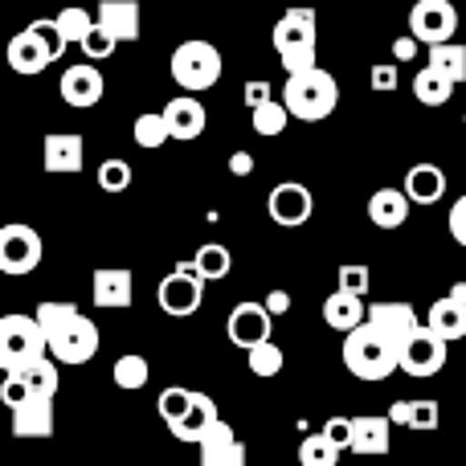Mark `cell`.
<instances>
[{
	"label": "cell",
	"mask_w": 466,
	"mask_h": 466,
	"mask_svg": "<svg viewBox=\"0 0 466 466\" xmlns=\"http://www.w3.org/2000/svg\"><path fill=\"white\" fill-rule=\"evenodd\" d=\"M229 266H233V254H229V249H226V246H218V241H209V246L197 249L193 270L201 274L205 282H213V279H226Z\"/></svg>",
	"instance_id": "34"
},
{
	"label": "cell",
	"mask_w": 466,
	"mask_h": 466,
	"mask_svg": "<svg viewBox=\"0 0 466 466\" xmlns=\"http://www.w3.org/2000/svg\"><path fill=\"white\" fill-rule=\"evenodd\" d=\"M451 95H454V82L446 78V74H438L434 66L413 74V98H418L421 106H446Z\"/></svg>",
	"instance_id": "29"
},
{
	"label": "cell",
	"mask_w": 466,
	"mask_h": 466,
	"mask_svg": "<svg viewBox=\"0 0 466 466\" xmlns=\"http://www.w3.org/2000/svg\"><path fill=\"white\" fill-rule=\"evenodd\" d=\"M62 364L54 360V356H41V360H33V364H25L16 377H25L29 380V389H33V397H46V401H54L57 397V385H62Z\"/></svg>",
	"instance_id": "30"
},
{
	"label": "cell",
	"mask_w": 466,
	"mask_h": 466,
	"mask_svg": "<svg viewBox=\"0 0 466 466\" xmlns=\"http://www.w3.org/2000/svg\"><path fill=\"white\" fill-rule=\"evenodd\" d=\"M193 389H180V385H172V389H164L160 397H156V410H160V418L168 421V430L177 426V421H185V413L193 410Z\"/></svg>",
	"instance_id": "36"
},
{
	"label": "cell",
	"mask_w": 466,
	"mask_h": 466,
	"mask_svg": "<svg viewBox=\"0 0 466 466\" xmlns=\"http://www.w3.org/2000/svg\"><path fill=\"white\" fill-rule=\"evenodd\" d=\"M33 315L46 328L49 356L57 364H86L98 352V328L74 303H37Z\"/></svg>",
	"instance_id": "1"
},
{
	"label": "cell",
	"mask_w": 466,
	"mask_h": 466,
	"mask_svg": "<svg viewBox=\"0 0 466 466\" xmlns=\"http://www.w3.org/2000/svg\"><path fill=\"white\" fill-rule=\"evenodd\" d=\"M266 209H270L274 226H282V229L307 226V221H311V213H315L311 188L299 185V180H282V185L270 188V201H266Z\"/></svg>",
	"instance_id": "12"
},
{
	"label": "cell",
	"mask_w": 466,
	"mask_h": 466,
	"mask_svg": "<svg viewBox=\"0 0 466 466\" xmlns=\"http://www.w3.org/2000/svg\"><path fill=\"white\" fill-rule=\"evenodd\" d=\"M389 418H393V426L405 430H438L442 410H438V401H397L389 410Z\"/></svg>",
	"instance_id": "28"
},
{
	"label": "cell",
	"mask_w": 466,
	"mask_h": 466,
	"mask_svg": "<svg viewBox=\"0 0 466 466\" xmlns=\"http://www.w3.org/2000/svg\"><path fill=\"white\" fill-rule=\"evenodd\" d=\"M37 5H49V0H37Z\"/></svg>",
	"instance_id": "51"
},
{
	"label": "cell",
	"mask_w": 466,
	"mask_h": 466,
	"mask_svg": "<svg viewBox=\"0 0 466 466\" xmlns=\"http://www.w3.org/2000/svg\"><path fill=\"white\" fill-rule=\"evenodd\" d=\"M66 46L70 41L62 37V29H57V16L54 21H33L25 25L21 33H16L13 41H8V66H13L16 74H41L49 62H57V57L66 54Z\"/></svg>",
	"instance_id": "5"
},
{
	"label": "cell",
	"mask_w": 466,
	"mask_h": 466,
	"mask_svg": "<svg viewBox=\"0 0 466 466\" xmlns=\"http://www.w3.org/2000/svg\"><path fill=\"white\" fill-rule=\"evenodd\" d=\"M49 356L46 328L37 323V315H5L0 319V369L21 372L25 364Z\"/></svg>",
	"instance_id": "7"
},
{
	"label": "cell",
	"mask_w": 466,
	"mask_h": 466,
	"mask_svg": "<svg viewBox=\"0 0 466 466\" xmlns=\"http://www.w3.org/2000/svg\"><path fill=\"white\" fill-rule=\"evenodd\" d=\"M246 364H249V372L254 377H279L282 372V364H287V356H282V348L274 344V339H266V344H254L246 352Z\"/></svg>",
	"instance_id": "35"
},
{
	"label": "cell",
	"mask_w": 466,
	"mask_h": 466,
	"mask_svg": "<svg viewBox=\"0 0 466 466\" xmlns=\"http://www.w3.org/2000/svg\"><path fill=\"white\" fill-rule=\"evenodd\" d=\"M221 70H226V62H221V49L213 41L193 37L172 49V82L180 90H188V95H201V90L218 86Z\"/></svg>",
	"instance_id": "6"
},
{
	"label": "cell",
	"mask_w": 466,
	"mask_h": 466,
	"mask_svg": "<svg viewBox=\"0 0 466 466\" xmlns=\"http://www.w3.org/2000/svg\"><path fill=\"white\" fill-rule=\"evenodd\" d=\"M115 46H119V37H115L111 29H103V25H95V29L82 37V54H86V62H106V57L115 54Z\"/></svg>",
	"instance_id": "40"
},
{
	"label": "cell",
	"mask_w": 466,
	"mask_h": 466,
	"mask_svg": "<svg viewBox=\"0 0 466 466\" xmlns=\"http://www.w3.org/2000/svg\"><path fill=\"white\" fill-rule=\"evenodd\" d=\"M344 369L356 380H385V377H393V369H401V352L364 319L344 339Z\"/></svg>",
	"instance_id": "3"
},
{
	"label": "cell",
	"mask_w": 466,
	"mask_h": 466,
	"mask_svg": "<svg viewBox=\"0 0 466 466\" xmlns=\"http://www.w3.org/2000/svg\"><path fill=\"white\" fill-rule=\"evenodd\" d=\"M57 90H62L66 106H78V111H86V106H95L98 98H103L106 82H103V74H98L95 62H78V66H70V70L62 74Z\"/></svg>",
	"instance_id": "15"
},
{
	"label": "cell",
	"mask_w": 466,
	"mask_h": 466,
	"mask_svg": "<svg viewBox=\"0 0 466 466\" xmlns=\"http://www.w3.org/2000/svg\"><path fill=\"white\" fill-rule=\"evenodd\" d=\"M201 466H246V446L233 438L229 421H218L201 438Z\"/></svg>",
	"instance_id": "19"
},
{
	"label": "cell",
	"mask_w": 466,
	"mask_h": 466,
	"mask_svg": "<svg viewBox=\"0 0 466 466\" xmlns=\"http://www.w3.org/2000/svg\"><path fill=\"white\" fill-rule=\"evenodd\" d=\"M164 119H168L172 127V139H197L205 131V123H209V115H205L201 98L197 95H177L168 106H164Z\"/></svg>",
	"instance_id": "18"
},
{
	"label": "cell",
	"mask_w": 466,
	"mask_h": 466,
	"mask_svg": "<svg viewBox=\"0 0 466 466\" xmlns=\"http://www.w3.org/2000/svg\"><path fill=\"white\" fill-rule=\"evenodd\" d=\"M131 136H136V144L139 147H147V152H152V147H164L172 139V127H168V119H164V111L156 115V111H144L136 119V127H131Z\"/></svg>",
	"instance_id": "33"
},
{
	"label": "cell",
	"mask_w": 466,
	"mask_h": 466,
	"mask_svg": "<svg viewBox=\"0 0 466 466\" xmlns=\"http://www.w3.org/2000/svg\"><path fill=\"white\" fill-rule=\"evenodd\" d=\"M323 434L331 438V442H339L348 451V446H352V418H331L328 426H323Z\"/></svg>",
	"instance_id": "45"
},
{
	"label": "cell",
	"mask_w": 466,
	"mask_h": 466,
	"mask_svg": "<svg viewBox=\"0 0 466 466\" xmlns=\"http://www.w3.org/2000/svg\"><path fill=\"white\" fill-rule=\"evenodd\" d=\"M369 82H372V90H377V95L397 90V62H377V66H372V74H369Z\"/></svg>",
	"instance_id": "43"
},
{
	"label": "cell",
	"mask_w": 466,
	"mask_h": 466,
	"mask_svg": "<svg viewBox=\"0 0 466 466\" xmlns=\"http://www.w3.org/2000/svg\"><path fill=\"white\" fill-rule=\"evenodd\" d=\"M156 303H160L164 315L172 319H188V315L201 311L205 303V279L197 270H177L156 287Z\"/></svg>",
	"instance_id": "9"
},
{
	"label": "cell",
	"mask_w": 466,
	"mask_h": 466,
	"mask_svg": "<svg viewBox=\"0 0 466 466\" xmlns=\"http://www.w3.org/2000/svg\"><path fill=\"white\" fill-rule=\"evenodd\" d=\"M339 290H348V295H369V266H356V262H344L339 266Z\"/></svg>",
	"instance_id": "42"
},
{
	"label": "cell",
	"mask_w": 466,
	"mask_h": 466,
	"mask_svg": "<svg viewBox=\"0 0 466 466\" xmlns=\"http://www.w3.org/2000/svg\"><path fill=\"white\" fill-rule=\"evenodd\" d=\"M111 377H115V385H119V389H144L147 377H152V369H147L144 356L131 352V356H119V360H115Z\"/></svg>",
	"instance_id": "38"
},
{
	"label": "cell",
	"mask_w": 466,
	"mask_h": 466,
	"mask_svg": "<svg viewBox=\"0 0 466 466\" xmlns=\"http://www.w3.org/2000/svg\"><path fill=\"white\" fill-rule=\"evenodd\" d=\"M41 266V233L33 226H13L0 229V270L5 274H33Z\"/></svg>",
	"instance_id": "10"
},
{
	"label": "cell",
	"mask_w": 466,
	"mask_h": 466,
	"mask_svg": "<svg viewBox=\"0 0 466 466\" xmlns=\"http://www.w3.org/2000/svg\"><path fill=\"white\" fill-rule=\"evenodd\" d=\"M282 103L295 119L303 123H319L328 119L339 106V82L336 74H328L323 66H311L303 74H287V86H282Z\"/></svg>",
	"instance_id": "2"
},
{
	"label": "cell",
	"mask_w": 466,
	"mask_h": 466,
	"mask_svg": "<svg viewBox=\"0 0 466 466\" xmlns=\"http://www.w3.org/2000/svg\"><path fill=\"white\" fill-rule=\"evenodd\" d=\"M426 328H434L442 339H462L466 336V303L459 299H438L434 307L426 311Z\"/></svg>",
	"instance_id": "27"
},
{
	"label": "cell",
	"mask_w": 466,
	"mask_h": 466,
	"mask_svg": "<svg viewBox=\"0 0 466 466\" xmlns=\"http://www.w3.org/2000/svg\"><path fill=\"white\" fill-rule=\"evenodd\" d=\"M446 344H451V339H442L434 328L421 323V331L405 344V352H401V372H410V377H418V380L438 377L442 364H446Z\"/></svg>",
	"instance_id": "11"
},
{
	"label": "cell",
	"mask_w": 466,
	"mask_h": 466,
	"mask_svg": "<svg viewBox=\"0 0 466 466\" xmlns=\"http://www.w3.org/2000/svg\"><path fill=\"white\" fill-rule=\"evenodd\" d=\"M369 323L397 348V352H405V344L421 331V319H418V311H413L410 303H372L369 307Z\"/></svg>",
	"instance_id": "13"
},
{
	"label": "cell",
	"mask_w": 466,
	"mask_h": 466,
	"mask_svg": "<svg viewBox=\"0 0 466 466\" xmlns=\"http://www.w3.org/2000/svg\"><path fill=\"white\" fill-rule=\"evenodd\" d=\"M249 119H254L258 136H282V131H287L290 111H287V103H274V98H266L262 106H254V111H249Z\"/></svg>",
	"instance_id": "37"
},
{
	"label": "cell",
	"mask_w": 466,
	"mask_h": 466,
	"mask_svg": "<svg viewBox=\"0 0 466 466\" xmlns=\"http://www.w3.org/2000/svg\"><path fill=\"white\" fill-rule=\"evenodd\" d=\"M405 193L413 205H438L446 193V172L438 164H413L405 172Z\"/></svg>",
	"instance_id": "23"
},
{
	"label": "cell",
	"mask_w": 466,
	"mask_h": 466,
	"mask_svg": "<svg viewBox=\"0 0 466 466\" xmlns=\"http://www.w3.org/2000/svg\"><path fill=\"white\" fill-rule=\"evenodd\" d=\"M266 98H270V86L266 82H246V106L254 111V106H262Z\"/></svg>",
	"instance_id": "47"
},
{
	"label": "cell",
	"mask_w": 466,
	"mask_h": 466,
	"mask_svg": "<svg viewBox=\"0 0 466 466\" xmlns=\"http://www.w3.org/2000/svg\"><path fill=\"white\" fill-rule=\"evenodd\" d=\"M339 454H344V446L331 442L323 430L311 438H303V446H299V462L303 466H339Z\"/></svg>",
	"instance_id": "32"
},
{
	"label": "cell",
	"mask_w": 466,
	"mask_h": 466,
	"mask_svg": "<svg viewBox=\"0 0 466 466\" xmlns=\"http://www.w3.org/2000/svg\"><path fill=\"white\" fill-rule=\"evenodd\" d=\"M131 270H95V282H90V295H95V307H127L131 303Z\"/></svg>",
	"instance_id": "26"
},
{
	"label": "cell",
	"mask_w": 466,
	"mask_h": 466,
	"mask_svg": "<svg viewBox=\"0 0 466 466\" xmlns=\"http://www.w3.org/2000/svg\"><path fill=\"white\" fill-rule=\"evenodd\" d=\"M98 25L111 29L119 41H139V5L136 0H103L98 5Z\"/></svg>",
	"instance_id": "25"
},
{
	"label": "cell",
	"mask_w": 466,
	"mask_h": 466,
	"mask_svg": "<svg viewBox=\"0 0 466 466\" xmlns=\"http://www.w3.org/2000/svg\"><path fill=\"white\" fill-rule=\"evenodd\" d=\"M410 193L405 188H377L369 197V218L377 229H401L410 221Z\"/></svg>",
	"instance_id": "20"
},
{
	"label": "cell",
	"mask_w": 466,
	"mask_h": 466,
	"mask_svg": "<svg viewBox=\"0 0 466 466\" xmlns=\"http://www.w3.org/2000/svg\"><path fill=\"white\" fill-rule=\"evenodd\" d=\"M410 33L421 46H442L459 33V8L451 0H418L410 8Z\"/></svg>",
	"instance_id": "8"
},
{
	"label": "cell",
	"mask_w": 466,
	"mask_h": 466,
	"mask_svg": "<svg viewBox=\"0 0 466 466\" xmlns=\"http://www.w3.org/2000/svg\"><path fill=\"white\" fill-rule=\"evenodd\" d=\"M418 46H421V41L413 37V33H405V37L393 41V57H397V62H410V57L418 54Z\"/></svg>",
	"instance_id": "46"
},
{
	"label": "cell",
	"mask_w": 466,
	"mask_h": 466,
	"mask_svg": "<svg viewBox=\"0 0 466 466\" xmlns=\"http://www.w3.org/2000/svg\"><path fill=\"white\" fill-rule=\"evenodd\" d=\"M266 307H270V315L290 311V295H287V290H270V295H266Z\"/></svg>",
	"instance_id": "49"
},
{
	"label": "cell",
	"mask_w": 466,
	"mask_h": 466,
	"mask_svg": "<svg viewBox=\"0 0 466 466\" xmlns=\"http://www.w3.org/2000/svg\"><path fill=\"white\" fill-rule=\"evenodd\" d=\"M98 188H103V193H123V188H131V164L103 160L98 164Z\"/></svg>",
	"instance_id": "41"
},
{
	"label": "cell",
	"mask_w": 466,
	"mask_h": 466,
	"mask_svg": "<svg viewBox=\"0 0 466 466\" xmlns=\"http://www.w3.org/2000/svg\"><path fill=\"white\" fill-rule=\"evenodd\" d=\"M270 328H274V315L266 303H238L229 311V323H226L229 339L238 348H246V352L254 344H266V339H270Z\"/></svg>",
	"instance_id": "14"
},
{
	"label": "cell",
	"mask_w": 466,
	"mask_h": 466,
	"mask_svg": "<svg viewBox=\"0 0 466 466\" xmlns=\"http://www.w3.org/2000/svg\"><path fill=\"white\" fill-rule=\"evenodd\" d=\"M13 434L16 438H49L54 434V401L33 397V401L13 410Z\"/></svg>",
	"instance_id": "22"
},
{
	"label": "cell",
	"mask_w": 466,
	"mask_h": 466,
	"mask_svg": "<svg viewBox=\"0 0 466 466\" xmlns=\"http://www.w3.org/2000/svg\"><path fill=\"white\" fill-rule=\"evenodd\" d=\"M451 299H459V303H466V282H454V287H451Z\"/></svg>",
	"instance_id": "50"
},
{
	"label": "cell",
	"mask_w": 466,
	"mask_h": 466,
	"mask_svg": "<svg viewBox=\"0 0 466 466\" xmlns=\"http://www.w3.org/2000/svg\"><path fill=\"white\" fill-rule=\"evenodd\" d=\"M323 319H328V328L336 331H356L364 319H369V307H364L360 295H348V290H336V295H328V303H323Z\"/></svg>",
	"instance_id": "24"
},
{
	"label": "cell",
	"mask_w": 466,
	"mask_h": 466,
	"mask_svg": "<svg viewBox=\"0 0 466 466\" xmlns=\"http://www.w3.org/2000/svg\"><path fill=\"white\" fill-rule=\"evenodd\" d=\"M315 41H319V21L315 8H287L274 25V54H279L282 70L303 74L315 66Z\"/></svg>",
	"instance_id": "4"
},
{
	"label": "cell",
	"mask_w": 466,
	"mask_h": 466,
	"mask_svg": "<svg viewBox=\"0 0 466 466\" xmlns=\"http://www.w3.org/2000/svg\"><path fill=\"white\" fill-rule=\"evenodd\" d=\"M86 164V144H82L78 131H54L46 136V172L54 177H74Z\"/></svg>",
	"instance_id": "16"
},
{
	"label": "cell",
	"mask_w": 466,
	"mask_h": 466,
	"mask_svg": "<svg viewBox=\"0 0 466 466\" xmlns=\"http://www.w3.org/2000/svg\"><path fill=\"white\" fill-rule=\"evenodd\" d=\"M218 401H213L209 393H197L193 397V410L185 413V421H177V426H172V438H177V442H188V446H201V438L209 434L213 426H218Z\"/></svg>",
	"instance_id": "21"
},
{
	"label": "cell",
	"mask_w": 466,
	"mask_h": 466,
	"mask_svg": "<svg viewBox=\"0 0 466 466\" xmlns=\"http://www.w3.org/2000/svg\"><path fill=\"white\" fill-rule=\"evenodd\" d=\"M229 172H233V177H249V172H254V156H249V152H233L229 156Z\"/></svg>",
	"instance_id": "48"
},
{
	"label": "cell",
	"mask_w": 466,
	"mask_h": 466,
	"mask_svg": "<svg viewBox=\"0 0 466 466\" xmlns=\"http://www.w3.org/2000/svg\"><path fill=\"white\" fill-rule=\"evenodd\" d=\"M446 226H451V238L459 241V246H466V193L454 201V209H451V218H446Z\"/></svg>",
	"instance_id": "44"
},
{
	"label": "cell",
	"mask_w": 466,
	"mask_h": 466,
	"mask_svg": "<svg viewBox=\"0 0 466 466\" xmlns=\"http://www.w3.org/2000/svg\"><path fill=\"white\" fill-rule=\"evenodd\" d=\"M389 446H393V418H372V413L352 418V446H348L352 454L380 459V454H389Z\"/></svg>",
	"instance_id": "17"
},
{
	"label": "cell",
	"mask_w": 466,
	"mask_h": 466,
	"mask_svg": "<svg viewBox=\"0 0 466 466\" xmlns=\"http://www.w3.org/2000/svg\"><path fill=\"white\" fill-rule=\"evenodd\" d=\"M95 25H98L95 16H90L86 8H78V5H70V8H62V13H57V29H62V37L70 41V46H82V37H86Z\"/></svg>",
	"instance_id": "39"
},
{
	"label": "cell",
	"mask_w": 466,
	"mask_h": 466,
	"mask_svg": "<svg viewBox=\"0 0 466 466\" xmlns=\"http://www.w3.org/2000/svg\"><path fill=\"white\" fill-rule=\"evenodd\" d=\"M438 74H446V78L454 82V86H462L466 82V46L462 41H442V46H430V62Z\"/></svg>",
	"instance_id": "31"
}]
</instances>
